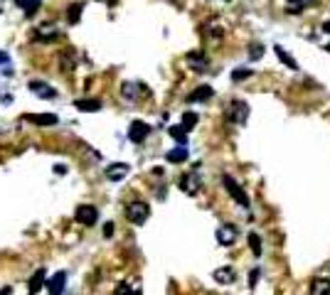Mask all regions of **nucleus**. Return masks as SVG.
<instances>
[{
    "instance_id": "obj_1",
    "label": "nucleus",
    "mask_w": 330,
    "mask_h": 295,
    "mask_svg": "<svg viewBox=\"0 0 330 295\" xmlns=\"http://www.w3.org/2000/svg\"><path fill=\"white\" fill-rule=\"evenodd\" d=\"M222 185H224V190L234 197V202H237V204H242L244 209L249 207V197H247V192L239 187V182H237L232 175H222Z\"/></svg>"
},
{
    "instance_id": "obj_2",
    "label": "nucleus",
    "mask_w": 330,
    "mask_h": 295,
    "mask_svg": "<svg viewBox=\"0 0 330 295\" xmlns=\"http://www.w3.org/2000/svg\"><path fill=\"white\" fill-rule=\"evenodd\" d=\"M227 121H232V123H244L247 118H249V103L247 101H239V98H234L232 103H229V108H227Z\"/></svg>"
},
{
    "instance_id": "obj_3",
    "label": "nucleus",
    "mask_w": 330,
    "mask_h": 295,
    "mask_svg": "<svg viewBox=\"0 0 330 295\" xmlns=\"http://www.w3.org/2000/svg\"><path fill=\"white\" fill-rule=\"evenodd\" d=\"M148 217H150V207L145 202H131L126 207V219L131 224H145Z\"/></svg>"
},
{
    "instance_id": "obj_4",
    "label": "nucleus",
    "mask_w": 330,
    "mask_h": 295,
    "mask_svg": "<svg viewBox=\"0 0 330 295\" xmlns=\"http://www.w3.org/2000/svg\"><path fill=\"white\" fill-rule=\"evenodd\" d=\"M74 217H76L79 224H84V226H94L96 219H99V212H96V207H91V204H79L76 212H74Z\"/></svg>"
},
{
    "instance_id": "obj_5",
    "label": "nucleus",
    "mask_w": 330,
    "mask_h": 295,
    "mask_svg": "<svg viewBox=\"0 0 330 295\" xmlns=\"http://www.w3.org/2000/svg\"><path fill=\"white\" fill-rule=\"evenodd\" d=\"M148 133H150V126H148V123L133 121L131 128H129V141H131V143H143V141L148 138Z\"/></svg>"
},
{
    "instance_id": "obj_6",
    "label": "nucleus",
    "mask_w": 330,
    "mask_h": 295,
    "mask_svg": "<svg viewBox=\"0 0 330 295\" xmlns=\"http://www.w3.org/2000/svg\"><path fill=\"white\" fill-rule=\"evenodd\" d=\"M217 241L222 244V246H232L234 241H237V229L232 226V224H222L219 229H217Z\"/></svg>"
},
{
    "instance_id": "obj_7",
    "label": "nucleus",
    "mask_w": 330,
    "mask_h": 295,
    "mask_svg": "<svg viewBox=\"0 0 330 295\" xmlns=\"http://www.w3.org/2000/svg\"><path fill=\"white\" fill-rule=\"evenodd\" d=\"M180 190L188 195H198L199 192V175L198 172H188L180 177Z\"/></svg>"
},
{
    "instance_id": "obj_8",
    "label": "nucleus",
    "mask_w": 330,
    "mask_h": 295,
    "mask_svg": "<svg viewBox=\"0 0 330 295\" xmlns=\"http://www.w3.org/2000/svg\"><path fill=\"white\" fill-rule=\"evenodd\" d=\"M45 286H47L50 295H62V293H65V286H66V273H65V271L55 273V276H52Z\"/></svg>"
},
{
    "instance_id": "obj_9",
    "label": "nucleus",
    "mask_w": 330,
    "mask_h": 295,
    "mask_svg": "<svg viewBox=\"0 0 330 295\" xmlns=\"http://www.w3.org/2000/svg\"><path fill=\"white\" fill-rule=\"evenodd\" d=\"M129 165L126 162H114V165H109L106 167V177L111 180V182H119V180H124L126 175H129Z\"/></svg>"
},
{
    "instance_id": "obj_10",
    "label": "nucleus",
    "mask_w": 330,
    "mask_h": 295,
    "mask_svg": "<svg viewBox=\"0 0 330 295\" xmlns=\"http://www.w3.org/2000/svg\"><path fill=\"white\" fill-rule=\"evenodd\" d=\"M47 271L45 268H40V271H35L32 273V278H30V291H27V295H37L42 288H45V283H47Z\"/></svg>"
},
{
    "instance_id": "obj_11",
    "label": "nucleus",
    "mask_w": 330,
    "mask_h": 295,
    "mask_svg": "<svg viewBox=\"0 0 330 295\" xmlns=\"http://www.w3.org/2000/svg\"><path fill=\"white\" fill-rule=\"evenodd\" d=\"M22 118L30 121V123H35V126H55L57 123V116L55 113H27Z\"/></svg>"
},
{
    "instance_id": "obj_12",
    "label": "nucleus",
    "mask_w": 330,
    "mask_h": 295,
    "mask_svg": "<svg viewBox=\"0 0 330 295\" xmlns=\"http://www.w3.org/2000/svg\"><path fill=\"white\" fill-rule=\"evenodd\" d=\"M212 96H214V89L204 84V86H198V89L188 96V101H190V103H198V101H209Z\"/></svg>"
},
{
    "instance_id": "obj_13",
    "label": "nucleus",
    "mask_w": 330,
    "mask_h": 295,
    "mask_svg": "<svg viewBox=\"0 0 330 295\" xmlns=\"http://www.w3.org/2000/svg\"><path fill=\"white\" fill-rule=\"evenodd\" d=\"M30 89H32L37 96H42V98H55V96H57V91H55L50 84H45V81H32Z\"/></svg>"
},
{
    "instance_id": "obj_14",
    "label": "nucleus",
    "mask_w": 330,
    "mask_h": 295,
    "mask_svg": "<svg viewBox=\"0 0 330 295\" xmlns=\"http://www.w3.org/2000/svg\"><path fill=\"white\" fill-rule=\"evenodd\" d=\"M74 106H76L79 111L94 113V111H99V108H101V101H99V98H76V101H74Z\"/></svg>"
},
{
    "instance_id": "obj_15",
    "label": "nucleus",
    "mask_w": 330,
    "mask_h": 295,
    "mask_svg": "<svg viewBox=\"0 0 330 295\" xmlns=\"http://www.w3.org/2000/svg\"><path fill=\"white\" fill-rule=\"evenodd\" d=\"M188 62H190V67H193L195 72H204V67H207V54H204V52H190V54H188Z\"/></svg>"
},
{
    "instance_id": "obj_16",
    "label": "nucleus",
    "mask_w": 330,
    "mask_h": 295,
    "mask_svg": "<svg viewBox=\"0 0 330 295\" xmlns=\"http://www.w3.org/2000/svg\"><path fill=\"white\" fill-rule=\"evenodd\" d=\"M311 295H330V281L328 278H316L311 283Z\"/></svg>"
},
{
    "instance_id": "obj_17",
    "label": "nucleus",
    "mask_w": 330,
    "mask_h": 295,
    "mask_svg": "<svg viewBox=\"0 0 330 295\" xmlns=\"http://www.w3.org/2000/svg\"><path fill=\"white\" fill-rule=\"evenodd\" d=\"M273 52H276V57H278V59H281V62H283L286 67H288V69H293V72L298 69L296 59H293V57H291V54H288V52H286V49H283L281 45H276V47H273Z\"/></svg>"
},
{
    "instance_id": "obj_18",
    "label": "nucleus",
    "mask_w": 330,
    "mask_h": 295,
    "mask_svg": "<svg viewBox=\"0 0 330 295\" xmlns=\"http://www.w3.org/2000/svg\"><path fill=\"white\" fill-rule=\"evenodd\" d=\"M165 160H168V162H185V160H188V148L180 146V148H173V150H168Z\"/></svg>"
},
{
    "instance_id": "obj_19",
    "label": "nucleus",
    "mask_w": 330,
    "mask_h": 295,
    "mask_svg": "<svg viewBox=\"0 0 330 295\" xmlns=\"http://www.w3.org/2000/svg\"><path fill=\"white\" fill-rule=\"evenodd\" d=\"M81 10H84V5H81V2L69 5V10H66V22H69V25H76V22H79V17H81Z\"/></svg>"
},
{
    "instance_id": "obj_20",
    "label": "nucleus",
    "mask_w": 330,
    "mask_h": 295,
    "mask_svg": "<svg viewBox=\"0 0 330 295\" xmlns=\"http://www.w3.org/2000/svg\"><path fill=\"white\" fill-rule=\"evenodd\" d=\"M212 276H214L217 283H232V281H234V271H232V268H217Z\"/></svg>"
},
{
    "instance_id": "obj_21",
    "label": "nucleus",
    "mask_w": 330,
    "mask_h": 295,
    "mask_svg": "<svg viewBox=\"0 0 330 295\" xmlns=\"http://www.w3.org/2000/svg\"><path fill=\"white\" fill-rule=\"evenodd\" d=\"M180 126L190 133V131L198 126V113H195V111H185V113H183V123H180Z\"/></svg>"
},
{
    "instance_id": "obj_22",
    "label": "nucleus",
    "mask_w": 330,
    "mask_h": 295,
    "mask_svg": "<svg viewBox=\"0 0 330 295\" xmlns=\"http://www.w3.org/2000/svg\"><path fill=\"white\" fill-rule=\"evenodd\" d=\"M170 136L180 143V146H188V131L183 126H170Z\"/></svg>"
},
{
    "instance_id": "obj_23",
    "label": "nucleus",
    "mask_w": 330,
    "mask_h": 295,
    "mask_svg": "<svg viewBox=\"0 0 330 295\" xmlns=\"http://www.w3.org/2000/svg\"><path fill=\"white\" fill-rule=\"evenodd\" d=\"M22 10H25V15H35V10L40 7V0H15Z\"/></svg>"
},
{
    "instance_id": "obj_24",
    "label": "nucleus",
    "mask_w": 330,
    "mask_h": 295,
    "mask_svg": "<svg viewBox=\"0 0 330 295\" xmlns=\"http://www.w3.org/2000/svg\"><path fill=\"white\" fill-rule=\"evenodd\" d=\"M249 246H252L254 256H262V239H259V234H249Z\"/></svg>"
},
{
    "instance_id": "obj_25",
    "label": "nucleus",
    "mask_w": 330,
    "mask_h": 295,
    "mask_svg": "<svg viewBox=\"0 0 330 295\" xmlns=\"http://www.w3.org/2000/svg\"><path fill=\"white\" fill-rule=\"evenodd\" d=\"M313 0H288V12H301L306 5H311Z\"/></svg>"
},
{
    "instance_id": "obj_26",
    "label": "nucleus",
    "mask_w": 330,
    "mask_h": 295,
    "mask_svg": "<svg viewBox=\"0 0 330 295\" xmlns=\"http://www.w3.org/2000/svg\"><path fill=\"white\" fill-rule=\"evenodd\" d=\"M62 64H65V72H71V69H74V52H71V49H66L65 54H62Z\"/></svg>"
},
{
    "instance_id": "obj_27",
    "label": "nucleus",
    "mask_w": 330,
    "mask_h": 295,
    "mask_svg": "<svg viewBox=\"0 0 330 295\" xmlns=\"http://www.w3.org/2000/svg\"><path fill=\"white\" fill-rule=\"evenodd\" d=\"M249 76H252V69L239 67V69H234V72H232V81H242V79H249Z\"/></svg>"
},
{
    "instance_id": "obj_28",
    "label": "nucleus",
    "mask_w": 330,
    "mask_h": 295,
    "mask_svg": "<svg viewBox=\"0 0 330 295\" xmlns=\"http://www.w3.org/2000/svg\"><path fill=\"white\" fill-rule=\"evenodd\" d=\"M262 54H264V47H262V45H252V47H249V57H252V59H259Z\"/></svg>"
},
{
    "instance_id": "obj_29",
    "label": "nucleus",
    "mask_w": 330,
    "mask_h": 295,
    "mask_svg": "<svg viewBox=\"0 0 330 295\" xmlns=\"http://www.w3.org/2000/svg\"><path fill=\"white\" fill-rule=\"evenodd\" d=\"M114 295H133V288L129 283H119V288H116V293Z\"/></svg>"
},
{
    "instance_id": "obj_30",
    "label": "nucleus",
    "mask_w": 330,
    "mask_h": 295,
    "mask_svg": "<svg viewBox=\"0 0 330 295\" xmlns=\"http://www.w3.org/2000/svg\"><path fill=\"white\" fill-rule=\"evenodd\" d=\"M121 94H124L126 98H133V96H135V91H133V84H124V86H121Z\"/></svg>"
},
{
    "instance_id": "obj_31",
    "label": "nucleus",
    "mask_w": 330,
    "mask_h": 295,
    "mask_svg": "<svg viewBox=\"0 0 330 295\" xmlns=\"http://www.w3.org/2000/svg\"><path fill=\"white\" fill-rule=\"evenodd\" d=\"M257 281H259V268H254V271H252V276H249V288H254V286H257Z\"/></svg>"
},
{
    "instance_id": "obj_32",
    "label": "nucleus",
    "mask_w": 330,
    "mask_h": 295,
    "mask_svg": "<svg viewBox=\"0 0 330 295\" xmlns=\"http://www.w3.org/2000/svg\"><path fill=\"white\" fill-rule=\"evenodd\" d=\"M104 236H114V224H111V221L104 226Z\"/></svg>"
},
{
    "instance_id": "obj_33",
    "label": "nucleus",
    "mask_w": 330,
    "mask_h": 295,
    "mask_svg": "<svg viewBox=\"0 0 330 295\" xmlns=\"http://www.w3.org/2000/svg\"><path fill=\"white\" fill-rule=\"evenodd\" d=\"M55 172H57V175H65L66 167H65V165H55Z\"/></svg>"
},
{
    "instance_id": "obj_34",
    "label": "nucleus",
    "mask_w": 330,
    "mask_h": 295,
    "mask_svg": "<svg viewBox=\"0 0 330 295\" xmlns=\"http://www.w3.org/2000/svg\"><path fill=\"white\" fill-rule=\"evenodd\" d=\"M323 32H328V35H330V20H328V22H323Z\"/></svg>"
},
{
    "instance_id": "obj_35",
    "label": "nucleus",
    "mask_w": 330,
    "mask_h": 295,
    "mask_svg": "<svg viewBox=\"0 0 330 295\" xmlns=\"http://www.w3.org/2000/svg\"><path fill=\"white\" fill-rule=\"evenodd\" d=\"M10 293H12L10 288H2V291H0V295H10Z\"/></svg>"
},
{
    "instance_id": "obj_36",
    "label": "nucleus",
    "mask_w": 330,
    "mask_h": 295,
    "mask_svg": "<svg viewBox=\"0 0 330 295\" xmlns=\"http://www.w3.org/2000/svg\"><path fill=\"white\" fill-rule=\"evenodd\" d=\"M133 295H140V291H133Z\"/></svg>"
},
{
    "instance_id": "obj_37",
    "label": "nucleus",
    "mask_w": 330,
    "mask_h": 295,
    "mask_svg": "<svg viewBox=\"0 0 330 295\" xmlns=\"http://www.w3.org/2000/svg\"><path fill=\"white\" fill-rule=\"evenodd\" d=\"M326 49H328V52H330V45H328V47H326Z\"/></svg>"
}]
</instances>
